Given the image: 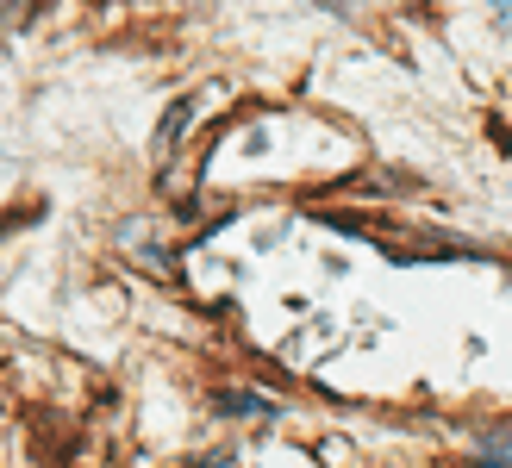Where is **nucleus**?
Returning a JSON list of instances; mask_svg holds the SVG:
<instances>
[{
	"mask_svg": "<svg viewBox=\"0 0 512 468\" xmlns=\"http://www.w3.org/2000/svg\"><path fill=\"white\" fill-rule=\"evenodd\" d=\"M188 119H194V100H175V113L157 125V156H175V150H182V132H188Z\"/></svg>",
	"mask_w": 512,
	"mask_h": 468,
	"instance_id": "1",
	"label": "nucleus"
},
{
	"mask_svg": "<svg viewBox=\"0 0 512 468\" xmlns=\"http://www.w3.org/2000/svg\"><path fill=\"white\" fill-rule=\"evenodd\" d=\"M219 412H232V419H250V412H269V400H256V394H219Z\"/></svg>",
	"mask_w": 512,
	"mask_h": 468,
	"instance_id": "2",
	"label": "nucleus"
},
{
	"mask_svg": "<svg viewBox=\"0 0 512 468\" xmlns=\"http://www.w3.org/2000/svg\"><path fill=\"white\" fill-rule=\"evenodd\" d=\"M481 468H512V456H506L500 437H481Z\"/></svg>",
	"mask_w": 512,
	"mask_h": 468,
	"instance_id": "3",
	"label": "nucleus"
}]
</instances>
